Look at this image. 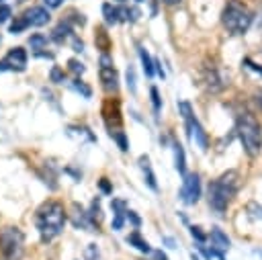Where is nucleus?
Segmentation results:
<instances>
[{
	"label": "nucleus",
	"instance_id": "a19ab883",
	"mask_svg": "<svg viewBox=\"0 0 262 260\" xmlns=\"http://www.w3.org/2000/svg\"><path fill=\"white\" fill-rule=\"evenodd\" d=\"M190 260H199V256H194V254H190Z\"/></svg>",
	"mask_w": 262,
	"mask_h": 260
},
{
	"label": "nucleus",
	"instance_id": "6e6552de",
	"mask_svg": "<svg viewBox=\"0 0 262 260\" xmlns=\"http://www.w3.org/2000/svg\"><path fill=\"white\" fill-rule=\"evenodd\" d=\"M180 199L186 205H194L201 199V178L199 174H184L182 180V188H180Z\"/></svg>",
	"mask_w": 262,
	"mask_h": 260
},
{
	"label": "nucleus",
	"instance_id": "4c0bfd02",
	"mask_svg": "<svg viewBox=\"0 0 262 260\" xmlns=\"http://www.w3.org/2000/svg\"><path fill=\"white\" fill-rule=\"evenodd\" d=\"M164 242H166V244H168L170 248H176V246H174V240H172V237H164Z\"/></svg>",
	"mask_w": 262,
	"mask_h": 260
},
{
	"label": "nucleus",
	"instance_id": "f3484780",
	"mask_svg": "<svg viewBox=\"0 0 262 260\" xmlns=\"http://www.w3.org/2000/svg\"><path fill=\"white\" fill-rule=\"evenodd\" d=\"M68 35H70V25H68V23H59V25L53 29L51 39H53V41H57V43H61V41H63Z\"/></svg>",
	"mask_w": 262,
	"mask_h": 260
},
{
	"label": "nucleus",
	"instance_id": "f704fd0d",
	"mask_svg": "<svg viewBox=\"0 0 262 260\" xmlns=\"http://www.w3.org/2000/svg\"><path fill=\"white\" fill-rule=\"evenodd\" d=\"M154 66H156V74H158V76H160V78H164V76H166V74H164V70H162V63H160V61H158V59H154Z\"/></svg>",
	"mask_w": 262,
	"mask_h": 260
},
{
	"label": "nucleus",
	"instance_id": "5701e85b",
	"mask_svg": "<svg viewBox=\"0 0 262 260\" xmlns=\"http://www.w3.org/2000/svg\"><path fill=\"white\" fill-rule=\"evenodd\" d=\"M74 88H76L82 96H86V98H90V96H92V90H90L82 80H74Z\"/></svg>",
	"mask_w": 262,
	"mask_h": 260
},
{
	"label": "nucleus",
	"instance_id": "37998d69",
	"mask_svg": "<svg viewBox=\"0 0 262 260\" xmlns=\"http://www.w3.org/2000/svg\"><path fill=\"white\" fill-rule=\"evenodd\" d=\"M119 2H123V0H119Z\"/></svg>",
	"mask_w": 262,
	"mask_h": 260
},
{
	"label": "nucleus",
	"instance_id": "c9c22d12",
	"mask_svg": "<svg viewBox=\"0 0 262 260\" xmlns=\"http://www.w3.org/2000/svg\"><path fill=\"white\" fill-rule=\"evenodd\" d=\"M43 2H45V4L49 6V8H57V6H59V4L63 2V0H43Z\"/></svg>",
	"mask_w": 262,
	"mask_h": 260
},
{
	"label": "nucleus",
	"instance_id": "2eb2a0df",
	"mask_svg": "<svg viewBox=\"0 0 262 260\" xmlns=\"http://www.w3.org/2000/svg\"><path fill=\"white\" fill-rule=\"evenodd\" d=\"M102 14H104V20L108 25H115L121 20V12H119V6H113V4H102Z\"/></svg>",
	"mask_w": 262,
	"mask_h": 260
},
{
	"label": "nucleus",
	"instance_id": "4be33fe9",
	"mask_svg": "<svg viewBox=\"0 0 262 260\" xmlns=\"http://www.w3.org/2000/svg\"><path fill=\"white\" fill-rule=\"evenodd\" d=\"M27 27H29L27 18H25V16H20V18H16V20H12V23H10V33H20V31H25Z\"/></svg>",
	"mask_w": 262,
	"mask_h": 260
},
{
	"label": "nucleus",
	"instance_id": "f257e3e1",
	"mask_svg": "<svg viewBox=\"0 0 262 260\" xmlns=\"http://www.w3.org/2000/svg\"><path fill=\"white\" fill-rule=\"evenodd\" d=\"M237 188H239V174L235 170H229L221 174L217 180H213L209 184V197H207L211 209H215L217 213H223L231 203V199L235 197Z\"/></svg>",
	"mask_w": 262,
	"mask_h": 260
},
{
	"label": "nucleus",
	"instance_id": "c85d7f7f",
	"mask_svg": "<svg viewBox=\"0 0 262 260\" xmlns=\"http://www.w3.org/2000/svg\"><path fill=\"white\" fill-rule=\"evenodd\" d=\"M242 66H244V68H248V70H252V72H256V74H260V76H262V68H260V66H256V63H254V61H252V59H248V57H246V59H244V61H242Z\"/></svg>",
	"mask_w": 262,
	"mask_h": 260
},
{
	"label": "nucleus",
	"instance_id": "72a5a7b5",
	"mask_svg": "<svg viewBox=\"0 0 262 260\" xmlns=\"http://www.w3.org/2000/svg\"><path fill=\"white\" fill-rule=\"evenodd\" d=\"M151 256H154V260H168V256H166L162 250H154Z\"/></svg>",
	"mask_w": 262,
	"mask_h": 260
},
{
	"label": "nucleus",
	"instance_id": "4468645a",
	"mask_svg": "<svg viewBox=\"0 0 262 260\" xmlns=\"http://www.w3.org/2000/svg\"><path fill=\"white\" fill-rule=\"evenodd\" d=\"M127 244H131L133 248H137L139 252H151V246L147 244V240H143L141 235H139V231H133V233H129L127 235Z\"/></svg>",
	"mask_w": 262,
	"mask_h": 260
},
{
	"label": "nucleus",
	"instance_id": "c756f323",
	"mask_svg": "<svg viewBox=\"0 0 262 260\" xmlns=\"http://www.w3.org/2000/svg\"><path fill=\"white\" fill-rule=\"evenodd\" d=\"M68 66H70V70H72L74 74H82V72H84V66H82L78 59H70Z\"/></svg>",
	"mask_w": 262,
	"mask_h": 260
},
{
	"label": "nucleus",
	"instance_id": "a878e982",
	"mask_svg": "<svg viewBox=\"0 0 262 260\" xmlns=\"http://www.w3.org/2000/svg\"><path fill=\"white\" fill-rule=\"evenodd\" d=\"M125 217H127V221H131L133 227H139V225H141V219H139V215H137L135 211H129V209H127V211H125Z\"/></svg>",
	"mask_w": 262,
	"mask_h": 260
},
{
	"label": "nucleus",
	"instance_id": "39448f33",
	"mask_svg": "<svg viewBox=\"0 0 262 260\" xmlns=\"http://www.w3.org/2000/svg\"><path fill=\"white\" fill-rule=\"evenodd\" d=\"M0 252L6 260H20L25 252V235L18 227L0 229Z\"/></svg>",
	"mask_w": 262,
	"mask_h": 260
},
{
	"label": "nucleus",
	"instance_id": "aec40b11",
	"mask_svg": "<svg viewBox=\"0 0 262 260\" xmlns=\"http://www.w3.org/2000/svg\"><path fill=\"white\" fill-rule=\"evenodd\" d=\"M49 78H51V82L61 84V82L66 80V74H63V70H61L59 66H53V68H51V72H49Z\"/></svg>",
	"mask_w": 262,
	"mask_h": 260
},
{
	"label": "nucleus",
	"instance_id": "2f4dec72",
	"mask_svg": "<svg viewBox=\"0 0 262 260\" xmlns=\"http://www.w3.org/2000/svg\"><path fill=\"white\" fill-rule=\"evenodd\" d=\"M98 186H100V190H102V192H106V194H111V192H113V186L108 184V180H106V178H100V180H98Z\"/></svg>",
	"mask_w": 262,
	"mask_h": 260
},
{
	"label": "nucleus",
	"instance_id": "a211bd4d",
	"mask_svg": "<svg viewBox=\"0 0 262 260\" xmlns=\"http://www.w3.org/2000/svg\"><path fill=\"white\" fill-rule=\"evenodd\" d=\"M29 45H31V49H43L47 45V37L41 35V33H35V35H31Z\"/></svg>",
	"mask_w": 262,
	"mask_h": 260
},
{
	"label": "nucleus",
	"instance_id": "58836bf2",
	"mask_svg": "<svg viewBox=\"0 0 262 260\" xmlns=\"http://www.w3.org/2000/svg\"><path fill=\"white\" fill-rule=\"evenodd\" d=\"M256 98H258V104H260V106H262V92H260V94H258V96H256Z\"/></svg>",
	"mask_w": 262,
	"mask_h": 260
},
{
	"label": "nucleus",
	"instance_id": "473e14b6",
	"mask_svg": "<svg viewBox=\"0 0 262 260\" xmlns=\"http://www.w3.org/2000/svg\"><path fill=\"white\" fill-rule=\"evenodd\" d=\"M123 227V215H115V221H113V229H121Z\"/></svg>",
	"mask_w": 262,
	"mask_h": 260
},
{
	"label": "nucleus",
	"instance_id": "1a4fd4ad",
	"mask_svg": "<svg viewBox=\"0 0 262 260\" xmlns=\"http://www.w3.org/2000/svg\"><path fill=\"white\" fill-rule=\"evenodd\" d=\"M27 66V51L23 47H14L6 53L4 61L0 63V70H16V72H23Z\"/></svg>",
	"mask_w": 262,
	"mask_h": 260
},
{
	"label": "nucleus",
	"instance_id": "7c9ffc66",
	"mask_svg": "<svg viewBox=\"0 0 262 260\" xmlns=\"http://www.w3.org/2000/svg\"><path fill=\"white\" fill-rule=\"evenodd\" d=\"M8 18H10V6L0 4V23H4V20H8Z\"/></svg>",
	"mask_w": 262,
	"mask_h": 260
},
{
	"label": "nucleus",
	"instance_id": "7ed1b4c3",
	"mask_svg": "<svg viewBox=\"0 0 262 260\" xmlns=\"http://www.w3.org/2000/svg\"><path fill=\"white\" fill-rule=\"evenodd\" d=\"M235 133H237V137H239V141H242V145L250 158H256L262 151V127L254 115H250V113L237 115Z\"/></svg>",
	"mask_w": 262,
	"mask_h": 260
},
{
	"label": "nucleus",
	"instance_id": "b1692460",
	"mask_svg": "<svg viewBox=\"0 0 262 260\" xmlns=\"http://www.w3.org/2000/svg\"><path fill=\"white\" fill-rule=\"evenodd\" d=\"M127 86H129L131 92H135V70H133V66L127 68Z\"/></svg>",
	"mask_w": 262,
	"mask_h": 260
},
{
	"label": "nucleus",
	"instance_id": "9b49d317",
	"mask_svg": "<svg viewBox=\"0 0 262 260\" xmlns=\"http://www.w3.org/2000/svg\"><path fill=\"white\" fill-rule=\"evenodd\" d=\"M139 168H141V172H143V178H145L147 186H149L151 190H158L156 174H154V170H151V164H149V158H147V156H139Z\"/></svg>",
	"mask_w": 262,
	"mask_h": 260
},
{
	"label": "nucleus",
	"instance_id": "f8f14e48",
	"mask_svg": "<svg viewBox=\"0 0 262 260\" xmlns=\"http://www.w3.org/2000/svg\"><path fill=\"white\" fill-rule=\"evenodd\" d=\"M209 240H211V244H213L217 250H227L229 244H231L229 237H227V233H223V229H219V227H213V229H211Z\"/></svg>",
	"mask_w": 262,
	"mask_h": 260
},
{
	"label": "nucleus",
	"instance_id": "79ce46f5",
	"mask_svg": "<svg viewBox=\"0 0 262 260\" xmlns=\"http://www.w3.org/2000/svg\"><path fill=\"white\" fill-rule=\"evenodd\" d=\"M137 2H143V0H137Z\"/></svg>",
	"mask_w": 262,
	"mask_h": 260
},
{
	"label": "nucleus",
	"instance_id": "ea45409f",
	"mask_svg": "<svg viewBox=\"0 0 262 260\" xmlns=\"http://www.w3.org/2000/svg\"><path fill=\"white\" fill-rule=\"evenodd\" d=\"M166 4H176V2H180V0H164Z\"/></svg>",
	"mask_w": 262,
	"mask_h": 260
},
{
	"label": "nucleus",
	"instance_id": "f03ea898",
	"mask_svg": "<svg viewBox=\"0 0 262 260\" xmlns=\"http://www.w3.org/2000/svg\"><path fill=\"white\" fill-rule=\"evenodd\" d=\"M66 223V211L57 201H49L39 207L37 211V229L45 242L53 240L55 235L61 233Z\"/></svg>",
	"mask_w": 262,
	"mask_h": 260
},
{
	"label": "nucleus",
	"instance_id": "e433bc0d",
	"mask_svg": "<svg viewBox=\"0 0 262 260\" xmlns=\"http://www.w3.org/2000/svg\"><path fill=\"white\" fill-rule=\"evenodd\" d=\"M82 47H84V43L78 41V39H74V51H82Z\"/></svg>",
	"mask_w": 262,
	"mask_h": 260
},
{
	"label": "nucleus",
	"instance_id": "393cba45",
	"mask_svg": "<svg viewBox=\"0 0 262 260\" xmlns=\"http://www.w3.org/2000/svg\"><path fill=\"white\" fill-rule=\"evenodd\" d=\"M111 207L115 209V215H125V211H127V207H125V203H123V201H119V199H113V203H111Z\"/></svg>",
	"mask_w": 262,
	"mask_h": 260
},
{
	"label": "nucleus",
	"instance_id": "ddd939ff",
	"mask_svg": "<svg viewBox=\"0 0 262 260\" xmlns=\"http://www.w3.org/2000/svg\"><path fill=\"white\" fill-rule=\"evenodd\" d=\"M174 168L184 176L186 174V158H184V149L180 143H174Z\"/></svg>",
	"mask_w": 262,
	"mask_h": 260
},
{
	"label": "nucleus",
	"instance_id": "dca6fc26",
	"mask_svg": "<svg viewBox=\"0 0 262 260\" xmlns=\"http://www.w3.org/2000/svg\"><path fill=\"white\" fill-rule=\"evenodd\" d=\"M139 57H141V66H143V72H145V76H147V78H151V76L156 74V66H154V59L149 57V53H147L143 47H139Z\"/></svg>",
	"mask_w": 262,
	"mask_h": 260
},
{
	"label": "nucleus",
	"instance_id": "0eeeda50",
	"mask_svg": "<svg viewBox=\"0 0 262 260\" xmlns=\"http://www.w3.org/2000/svg\"><path fill=\"white\" fill-rule=\"evenodd\" d=\"M100 82H102V88L106 92H117V88H119L117 70L113 68V59L106 53L100 55Z\"/></svg>",
	"mask_w": 262,
	"mask_h": 260
},
{
	"label": "nucleus",
	"instance_id": "cd10ccee",
	"mask_svg": "<svg viewBox=\"0 0 262 260\" xmlns=\"http://www.w3.org/2000/svg\"><path fill=\"white\" fill-rule=\"evenodd\" d=\"M149 94H151V102H154V109H156V111H160V106H162V100H160V92H158V88L154 86V88L149 90Z\"/></svg>",
	"mask_w": 262,
	"mask_h": 260
},
{
	"label": "nucleus",
	"instance_id": "bb28decb",
	"mask_svg": "<svg viewBox=\"0 0 262 260\" xmlns=\"http://www.w3.org/2000/svg\"><path fill=\"white\" fill-rule=\"evenodd\" d=\"M190 235H192L199 244H203V242L207 240V235H205V233L201 231V227H196V225H192V227H190Z\"/></svg>",
	"mask_w": 262,
	"mask_h": 260
},
{
	"label": "nucleus",
	"instance_id": "20e7f679",
	"mask_svg": "<svg viewBox=\"0 0 262 260\" xmlns=\"http://www.w3.org/2000/svg\"><path fill=\"white\" fill-rule=\"evenodd\" d=\"M254 20L252 10L239 0H229L221 12V23L231 35H244Z\"/></svg>",
	"mask_w": 262,
	"mask_h": 260
},
{
	"label": "nucleus",
	"instance_id": "9d476101",
	"mask_svg": "<svg viewBox=\"0 0 262 260\" xmlns=\"http://www.w3.org/2000/svg\"><path fill=\"white\" fill-rule=\"evenodd\" d=\"M23 16L27 18V23H29L31 27H43V25L49 23V12H47L43 6H33V8H29Z\"/></svg>",
	"mask_w": 262,
	"mask_h": 260
},
{
	"label": "nucleus",
	"instance_id": "423d86ee",
	"mask_svg": "<svg viewBox=\"0 0 262 260\" xmlns=\"http://www.w3.org/2000/svg\"><path fill=\"white\" fill-rule=\"evenodd\" d=\"M178 111H180V115H182V119H184V123H186V131H188V137L205 151L207 147H209V139H207V133H205V129H203V125L199 123V119L194 117V113H192V106L186 102V100H180L178 102Z\"/></svg>",
	"mask_w": 262,
	"mask_h": 260
},
{
	"label": "nucleus",
	"instance_id": "412c9836",
	"mask_svg": "<svg viewBox=\"0 0 262 260\" xmlns=\"http://www.w3.org/2000/svg\"><path fill=\"white\" fill-rule=\"evenodd\" d=\"M115 139H117V143H119V147H121V151H127L129 149V143H127V137H125V133L121 131V129H117V131H113L111 133Z\"/></svg>",
	"mask_w": 262,
	"mask_h": 260
},
{
	"label": "nucleus",
	"instance_id": "6ab92c4d",
	"mask_svg": "<svg viewBox=\"0 0 262 260\" xmlns=\"http://www.w3.org/2000/svg\"><path fill=\"white\" fill-rule=\"evenodd\" d=\"M88 215H90V219H92V223H94V225H96V223L102 219V213H100V203H98V199H94V201H92V207H90V213H88Z\"/></svg>",
	"mask_w": 262,
	"mask_h": 260
}]
</instances>
